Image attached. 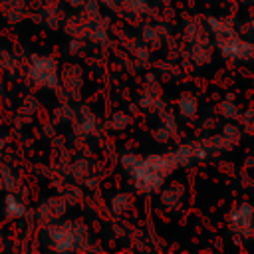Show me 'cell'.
I'll return each instance as SVG.
<instances>
[{"mask_svg": "<svg viewBox=\"0 0 254 254\" xmlns=\"http://www.w3.org/2000/svg\"><path fill=\"white\" fill-rule=\"evenodd\" d=\"M123 171L129 175L133 189L141 194H153L163 189L167 179L181 167L177 151L169 153H151V155H135L125 153L119 159Z\"/></svg>", "mask_w": 254, "mask_h": 254, "instance_id": "6da1fadb", "label": "cell"}, {"mask_svg": "<svg viewBox=\"0 0 254 254\" xmlns=\"http://www.w3.org/2000/svg\"><path fill=\"white\" fill-rule=\"evenodd\" d=\"M204 24L214 40L212 42L214 48L218 50V54L222 58L234 60V62H252L254 60V42L242 38L230 20L208 16Z\"/></svg>", "mask_w": 254, "mask_h": 254, "instance_id": "7a4b0ae2", "label": "cell"}, {"mask_svg": "<svg viewBox=\"0 0 254 254\" xmlns=\"http://www.w3.org/2000/svg\"><path fill=\"white\" fill-rule=\"evenodd\" d=\"M48 242L58 252L85 250L89 242V232L81 222H54L46 228Z\"/></svg>", "mask_w": 254, "mask_h": 254, "instance_id": "3957f363", "label": "cell"}, {"mask_svg": "<svg viewBox=\"0 0 254 254\" xmlns=\"http://www.w3.org/2000/svg\"><path fill=\"white\" fill-rule=\"evenodd\" d=\"M28 75L32 83L42 89H56L60 85V67L52 56H32Z\"/></svg>", "mask_w": 254, "mask_h": 254, "instance_id": "277c9868", "label": "cell"}, {"mask_svg": "<svg viewBox=\"0 0 254 254\" xmlns=\"http://www.w3.org/2000/svg\"><path fill=\"white\" fill-rule=\"evenodd\" d=\"M228 228L240 236V238H250L254 234V204L252 202H238L230 208L228 216Z\"/></svg>", "mask_w": 254, "mask_h": 254, "instance_id": "5b68a950", "label": "cell"}, {"mask_svg": "<svg viewBox=\"0 0 254 254\" xmlns=\"http://www.w3.org/2000/svg\"><path fill=\"white\" fill-rule=\"evenodd\" d=\"M65 206H67V202L62 196H48L38 204V210H36L38 220L44 224H54L64 216Z\"/></svg>", "mask_w": 254, "mask_h": 254, "instance_id": "8992f818", "label": "cell"}, {"mask_svg": "<svg viewBox=\"0 0 254 254\" xmlns=\"http://www.w3.org/2000/svg\"><path fill=\"white\" fill-rule=\"evenodd\" d=\"M60 83L62 87L67 91L69 97H79V91H81V85H83V71L79 65L75 64H65L64 69L60 71Z\"/></svg>", "mask_w": 254, "mask_h": 254, "instance_id": "52a82bcc", "label": "cell"}, {"mask_svg": "<svg viewBox=\"0 0 254 254\" xmlns=\"http://www.w3.org/2000/svg\"><path fill=\"white\" fill-rule=\"evenodd\" d=\"M26 214V202L14 192H6L2 198V216L6 220H20Z\"/></svg>", "mask_w": 254, "mask_h": 254, "instance_id": "ba28073f", "label": "cell"}, {"mask_svg": "<svg viewBox=\"0 0 254 254\" xmlns=\"http://www.w3.org/2000/svg\"><path fill=\"white\" fill-rule=\"evenodd\" d=\"M177 111L183 119H192L198 115V99L190 91H183L177 99Z\"/></svg>", "mask_w": 254, "mask_h": 254, "instance_id": "9c48e42d", "label": "cell"}, {"mask_svg": "<svg viewBox=\"0 0 254 254\" xmlns=\"http://www.w3.org/2000/svg\"><path fill=\"white\" fill-rule=\"evenodd\" d=\"M185 196V187L181 183H171L161 189V202L165 208H177Z\"/></svg>", "mask_w": 254, "mask_h": 254, "instance_id": "30bf717a", "label": "cell"}, {"mask_svg": "<svg viewBox=\"0 0 254 254\" xmlns=\"http://www.w3.org/2000/svg\"><path fill=\"white\" fill-rule=\"evenodd\" d=\"M75 129H77L81 135H93V133L97 131V117L93 115V111H91V109L81 107V109L77 111Z\"/></svg>", "mask_w": 254, "mask_h": 254, "instance_id": "8fae6325", "label": "cell"}, {"mask_svg": "<svg viewBox=\"0 0 254 254\" xmlns=\"http://www.w3.org/2000/svg\"><path fill=\"white\" fill-rule=\"evenodd\" d=\"M175 135H177V123H175L173 115L167 113V115H163L159 127H157L155 133H153V137H155L159 143H167V141H171Z\"/></svg>", "mask_w": 254, "mask_h": 254, "instance_id": "7c38bea8", "label": "cell"}, {"mask_svg": "<svg viewBox=\"0 0 254 254\" xmlns=\"http://www.w3.org/2000/svg\"><path fill=\"white\" fill-rule=\"evenodd\" d=\"M133 206V194L131 192H117L109 198V210L113 216H123Z\"/></svg>", "mask_w": 254, "mask_h": 254, "instance_id": "4fadbf2b", "label": "cell"}, {"mask_svg": "<svg viewBox=\"0 0 254 254\" xmlns=\"http://www.w3.org/2000/svg\"><path fill=\"white\" fill-rule=\"evenodd\" d=\"M121 8L131 16H145L151 12L149 0H119Z\"/></svg>", "mask_w": 254, "mask_h": 254, "instance_id": "5bb4252c", "label": "cell"}, {"mask_svg": "<svg viewBox=\"0 0 254 254\" xmlns=\"http://www.w3.org/2000/svg\"><path fill=\"white\" fill-rule=\"evenodd\" d=\"M129 123H131V115L125 111H113L107 119V127L111 131H123L129 127Z\"/></svg>", "mask_w": 254, "mask_h": 254, "instance_id": "9a60e30c", "label": "cell"}, {"mask_svg": "<svg viewBox=\"0 0 254 254\" xmlns=\"http://www.w3.org/2000/svg\"><path fill=\"white\" fill-rule=\"evenodd\" d=\"M141 38H143V42H145V46H147L149 50H157V48L161 46V34L157 32L155 26H145Z\"/></svg>", "mask_w": 254, "mask_h": 254, "instance_id": "2e32d148", "label": "cell"}, {"mask_svg": "<svg viewBox=\"0 0 254 254\" xmlns=\"http://www.w3.org/2000/svg\"><path fill=\"white\" fill-rule=\"evenodd\" d=\"M16 189V177L8 167H0V190L2 192H14Z\"/></svg>", "mask_w": 254, "mask_h": 254, "instance_id": "e0dca14e", "label": "cell"}, {"mask_svg": "<svg viewBox=\"0 0 254 254\" xmlns=\"http://www.w3.org/2000/svg\"><path fill=\"white\" fill-rule=\"evenodd\" d=\"M16 0H2V10L6 14V20L8 22H18L24 18V8H18L16 10Z\"/></svg>", "mask_w": 254, "mask_h": 254, "instance_id": "ac0fdd59", "label": "cell"}, {"mask_svg": "<svg viewBox=\"0 0 254 254\" xmlns=\"http://www.w3.org/2000/svg\"><path fill=\"white\" fill-rule=\"evenodd\" d=\"M218 109H220L222 117H226V119H238V117H240V111H238V107H236L234 103H230L228 99H226V101H222Z\"/></svg>", "mask_w": 254, "mask_h": 254, "instance_id": "d6986e66", "label": "cell"}, {"mask_svg": "<svg viewBox=\"0 0 254 254\" xmlns=\"http://www.w3.org/2000/svg\"><path fill=\"white\" fill-rule=\"evenodd\" d=\"M71 173H73V177H75V179H83V177L87 175V163H85L83 159L75 161V163L71 165Z\"/></svg>", "mask_w": 254, "mask_h": 254, "instance_id": "ffe728a7", "label": "cell"}, {"mask_svg": "<svg viewBox=\"0 0 254 254\" xmlns=\"http://www.w3.org/2000/svg\"><path fill=\"white\" fill-rule=\"evenodd\" d=\"M97 4H103L107 8H115L117 6V0H97Z\"/></svg>", "mask_w": 254, "mask_h": 254, "instance_id": "44dd1931", "label": "cell"}, {"mask_svg": "<svg viewBox=\"0 0 254 254\" xmlns=\"http://www.w3.org/2000/svg\"><path fill=\"white\" fill-rule=\"evenodd\" d=\"M67 2H69L71 6H75V8H81V6H83L87 0H67Z\"/></svg>", "mask_w": 254, "mask_h": 254, "instance_id": "7402d4cb", "label": "cell"}, {"mask_svg": "<svg viewBox=\"0 0 254 254\" xmlns=\"http://www.w3.org/2000/svg\"><path fill=\"white\" fill-rule=\"evenodd\" d=\"M4 147H6V139H4V137H0V151H2Z\"/></svg>", "mask_w": 254, "mask_h": 254, "instance_id": "603a6c76", "label": "cell"}, {"mask_svg": "<svg viewBox=\"0 0 254 254\" xmlns=\"http://www.w3.org/2000/svg\"><path fill=\"white\" fill-rule=\"evenodd\" d=\"M226 2H232V0H226Z\"/></svg>", "mask_w": 254, "mask_h": 254, "instance_id": "cb8c5ba5", "label": "cell"}]
</instances>
